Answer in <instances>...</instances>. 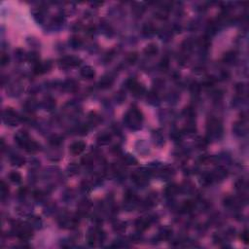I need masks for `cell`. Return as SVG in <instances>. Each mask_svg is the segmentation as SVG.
<instances>
[{"mask_svg":"<svg viewBox=\"0 0 249 249\" xmlns=\"http://www.w3.org/2000/svg\"><path fill=\"white\" fill-rule=\"evenodd\" d=\"M141 121H142V114L136 108H133L124 117V122L132 129H138Z\"/></svg>","mask_w":249,"mask_h":249,"instance_id":"6da1fadb","label":"cell"},{"mask_svg":"<svg viewBox=\"0 0 249 249\" xmlns=\"http://www.w3.org/2000/svg\"><path fill=\"white\" fill-rule=\"evenodd\" d=\"M207 132L211 137H218V135L222 133L221 123L216 119H211L207 124Z\"/></svg>","mask_w":249,"mask_h":249,"instance_id":"7a4b0ae2","label":"cell"},{"mask_svg":"<svg viewBox=\"0 0 249 249\" xmlns=\"http://www.w3.org/2000/svg\"><path fill=\"white\" fill-rule=\"evenodd\" d=\"M81 63V59L74 55H67V57L62 58L59 60V66L62 68H69L75 67Z\"/></svg>","mask_w":249,"mask_h":249,"instance_id":"3957f363","label":"cell"},{"mask_svg":"<svg viewBox=\"0 0 249 249\" xmlns=\"http://www.w3.org/2000/svg\"><path fill=\"white\" fill-rule=\"evenodd\" d=\"M3 119L6 124H10V126H16V124L20 121V117L14 110L12 109H7L5 110L3 113Z\"/></svg>","mask_w":249,"mask_h":249,"instance_id":"277c9868","label":"cell"},{"mask_svg":"<svg viewBox=\"0 0 249 249\" xmlns=\"http://www.w3.org/2000/svg\"><path fill=\"white\" fill-rule=\"evenodd\" d=\"M15 139L17 141V143L20 146L23 147L27 144V142L30 140L29 137H28V134L26 133V132H22V130H20V132H18L15 135Z\"/></svg>","mask_w":249,"mask_h":249,"instance_id":"5b68a950","label":"cell"},{"mask_svg":"<svg viewBox=\"0 0 249 249\" xmlns=\"http://www.w3.org/2000/svg\"><path fill=\"white\" fill-rule=\"evenodd\" d=\"M86 148V144L83 141H75L70 145V152L73 155H80Z\"/></svg>","mask_w":249,"mask_h":249,"instance_id":"8992f818","label":"cell"},{"mask_svg":"<svg viewBox=\"0 0 249 249\" xmlns=\"http://www.w3.org/2000/svg\"><path fill=\"white\" fill-rule=\"evenodd\" d=\"M51 67H52V63L50 61H46V62H44V63H39V62H37L33 68V71L35 74H42V73H45L46 71H48Z\"/></svg>","mask_w":249,"mask_h":249,"instance_id":"52a82bcc","label":"cell"},{"mask_svg":"<svg viewBox=\"0 0 249 249\" xmlns=\"http://www.w3.org/2000/svg\"><path fill=\"white\" fill-rule=\"evenodd\" d=\"M80 74L85 79H92L96 75V71L92 66H84L80 70Z\"/></svg>","mask_w":249,"mask_h":249,"instance_id":"ba28073f","label":"cell"},{"mask_svg":"<svg viewBox=\"0 0 249 249\" xmlns=\"http://www.w3.org/2000/svg\"><path fill=\"white\" fill-rule=\"evenodd\" d=\"M149 226H150V221H149L148 219H143V218H140V219L135 221V227L140 232L147 230L149 228Z\"/></svg>","mask_w":249,"mask_h":249,"instance_id":"9c48e42d","label":"cell"},{"mask_svg":"<svg viewBox=\"0 0 249 249\" xmlns=\"http://www.w3.org/2000/svg\"><path fill=\"white\" fill-rule=\"evenodd\" d=\"M63 89L66 91V92H76L77 89H78V84L75 82L74 80H66L65 82L63 83Z\"/></svg>","mask_w":249,"mask_h":249,"instance_id":"30bf717a","label":"cell"},{"mask_svg":"<svg viewBox=\"0 0 249 249\" xmlns=\"http://www.w3.org/2000/svg\"><path fill=\"white\" fill-rule=\"evenodd\" d=\"M111 141V135L109 133H102L97 137V143L99 145H107Z\"/></svg>","mask_w":249,"mask_h":249,"instance_id":"8fae6325","label":"cell"},{"mask_svg":"<svg viewBox=\"0 0 249 249\" xmlns=\"http://www.w3.org/2000/svg\"><path fill=\"white\" fill-rule=\"evenodd\" d=\"M112 84H113V79H112L111 77H108V76L102 77L100 79V81H99V86H100V88H102V89L110 88Z\"/></svg>","mask_w":249,"mask_h":249,"instance_id":"7c38bea8","label":"cell"},{"mask_svg":"<svg viewBox=\"0 0 249 249\" xmlns=\"http://www.w3.org/2000/svg\"><path fill=\"white\" fill-rule=\"evenodd\" d=\"M24 149H26L27 152L33 153V152H36V151L39 150V145H38V143H36L35 141L29 140L27 142V144L24 146Z\"/></svg>","mask_w":249,"mask_h":249,"instance_id":"4fadbf2b","label":"cell"},{"mask_svg":"<svg viewBox=\"0 0 249 249\" xmlns=\"http://www.w3.org/2000/svg\"><path fill=\"white\" fill-rule=\"evenodd\" d=\"M159 49L157 47V45L155 44H149L145 49H144V53L147 55H150V57H153L156 54L158 53Z\"/></svg>","mask_w":249,"mask_h":249,"instance_id":"5bb4252c","label":"cell"},{"mask_svg":"<svg viewBox=\"0 0 249 249\" xmlns=\"http://www.w3.org/2000/svg\"><path fill=\"white\" fill-rule=\"evenodd\" d=\"M9 179H10L13 183L18 184V183H21V181H22V176H21V174L18 173V172H17V171H12V172H10V174H9Z\"/></svg>","mask_w":249,"mask_h":249,"instance_id":"9a60e30c","label":"cell"},{"mask_svg":"<svg viewBox=\"0 0 249 249\" xmlns=\"http://www.w3.org/2000/svg\"><path fill=\"white\" fill-rule=\"evenodd\" d=\"M213 180H214V177L212 175V173H205L202 177V183L203 185H209L212 183Z\"/></svg>","mask_w":249,"mask_h":249,"instance_id":"2e32d148","label":"cell"},{"mask_svg":"<svg viewBox=\"0 0 249 249\" xmlns=\"http://www.w3.org/2000/svg\"><path fill=\"white\" fill-rule=\"evenodd\" d=\"M124 164L128 165H136L137 164V160H136L133 156L132 155H127L124 157Z\"/></svg>","mask_w":249,"mask_h":249,"instance_id":"e0dca14e","label":"cell"},{"mask_svg":"<svg viewBox=\"0 0 249 249\" xmlns=\"http://www.w3.org/2000/svg\"><path fill=\"white\" fill-rule=\"evenodd\" d=\"M24 159L21 156H14L13 158L11 159V163L13 165H17V166H21L24 164Z\"/></svg>","mask_w":249,"mask_h":249,"instance_id":"ac0fdd59","label":"cell"},{"mask_svg":"<svg viewBox=\"0 0 249 249\" xmlns=\"http://www.w3.org/2000/svg\"><path fill=\"white\" fill-rule=\"evenodd\" d=\"M178 190H179V188L176 185H170L165 189V194L169 195V196H174V195L177 194Z\"/></svg>","mask_w":249,"mask_h":249,"instance_id":"d6986e66","label":"cell"},{"mask_svg":"<svg viewBox=\"0 0 249 249\" xmlns=\"http://www.w3.org/2000/svg\"><path fill=\"white\" fill-rule=\"evenodd\" d=\"M92 163H93V157L90 154L86 155L85 157H83L82 160H81V164L84 165H91Z\"/></svg>","mask_w":249,"mask_h":249,"instance_id":"ffe728a7","label":"cell"},{"mask_svg":"<svg viewBox=\"0 0 249 249\" xmlns=\"http://www.w3.org/2000/svg\"><path fill=\"white\" fill-rule=\"evenodd\" d=\"M0 191H1V196H2V198H4L5 197H7L8 194H9V188H8V185L6 184L4 181L1 182V186H0Z\"/></svg>","mask_w":249,"mask_h":249,"instance_id":"44dd1931","label":"cell"},{"mask_svg":"<svg viewBox=\"0 0 249 249\" xmlns=\"http://www.w3.org/2000/svg\"><path fill=\"white\" fill-rule=\"evenodd\" d=\"M69 44L73 47V48H78L82 45V40L80 38H77V37H73L69 40Z\"/></svg>","mask_w":249,"mask_h":249,"instance_id":"7402d4cb","label":"cell"},{"mask_svg":"<svg viewBox=\"0 0 249 249\" xmlns=\"http://www.w3.org/2000/svg\"><path fill=\"white\" fill-rule=\"evenodd\" d=\"M68 171L71 174V175H74V174H76L79 172V166L78 165H76L75 163H72L68 165Z\"/></svg>","mask_w":249,"mask_h":249,"instance_id":"603a6c76","label":"cell"},{"mask_svg":"<svg viewBox=\"0 0 249 249\" xmlns=\"http://www.w3.org/2000/svg\"><path fill=\"white\" fill-rule=\"evenodd\" d=\"M155 31V27L152 23H147L144 26V27H143V32L144 33H148V34H151L153 33Z\"/></svg>","mask_w":249,"mask_h":249,"instance_id":"cb8c5ba5","label":"cell"},{"mask_svg":"<svg viewBox=\"0 0 249 249\" xmlns=\"http://www.w3.org/2000/svg\"><path fill=\"white\" fill-rule=\"evenodd\" d=\"M55 106V101L54 100H46L45 102H44V107L46 108V110H52L54 107Z\"/></svg>","mask_w":249,"mask_h":249,"instance_id":"d4e9b609","label":"cell"},{"mask_svg":"<svg viewBox=\"0 0 249 249\" xmlns=\"http://www.w3.org/2000/svg\"><path fill=\"white\" fill-rule=\"evenodd\" d=\"M235 55L234 52L226 54L225 58H224V59H225V61H227V62H232L233 60H235Z\"/></svg>","mask_w":249,"mask_h":249,"instance_id":"484cf974","label":"cell"},{"mask_svg":"<svg viewBox=\"0 0 249 249\" xmlns=\"http://www.w3.org/2000/svg\"><path fill=\"white\" fill-rule=\"evenodd\" d=\"M127 59H128V61H129V63H134L135 60L137 59V55H136V53L129 54V55H128Z\"/></svg>","mask_w":249,"mask_h":249,"instance_id":"4316f807","label":"cell"},{"mask_svg":"<svg viewBox=\"0 0 249 249\" xmlns=\"http://www.w3.org/2000/svg\"><path fill=\"white\" fill-rule=\"evenodd\" d=\"M8 62H9V57H8V55L2 54V55H1V65L4 66V65H6V64H8Z\"/></svg>","mask_w":249,"mask_h":249,"instance_id":"83f0119b","label":"cell"},{"mask_svg":"<svg viewBox=\"0 0 249 249\" xmlns=\"http://www.w3.org/2000/svg\"><path fill=\"white\" fill-rule=\"evenodd\" d=\"M169 65V60L167 58H164L163 59H161V66L164 68V69H165V68H167Z\"/></svg>","mask_w":249,"mask_h":249,"instance_id":"f1b7e54d","label":"cell"},{"mask_svg":"<svg viewBox=\"0 0 249 249\" xmlns=\"http://www.w3.org/2000/svg\"><path fill=\"white\" fill-rule=\"evenodd\" d=\"M124 229H126V225H124V224L122 223V222L116 224V226H115V230H116V231H118V232H122V231H124Z\"/></svg>","mask_w":249,"mask_h":249,"instance_id":"f546056e","label":"cell"},{"mask_svg":"<svg viewBox=\"0 0 249 249\" xmlns=\"http://www.w3.org/2000/svg\"><path fill=\"white\" fill-rule=\"evenodd\" d=\"M51 143L53 145H59L61 143V138H59L58 136H55L51 139Z\"/></svg>","mask_w":249,"mask_h":249,"instance_id":"4dcf8cb0","label":"cell"}]
</instances>
